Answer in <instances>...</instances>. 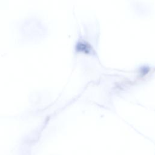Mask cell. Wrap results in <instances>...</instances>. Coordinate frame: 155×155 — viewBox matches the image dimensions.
<instances>
[]
</instances>
